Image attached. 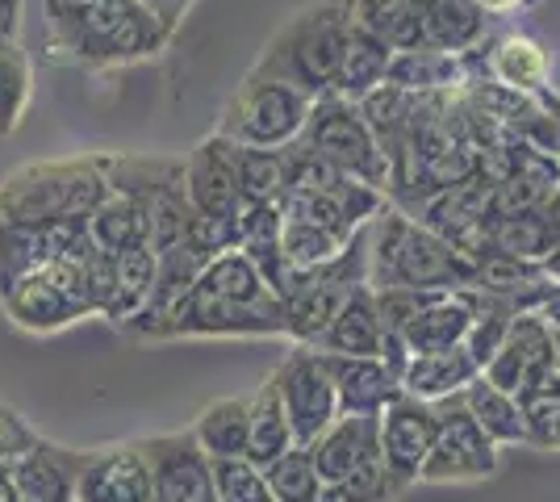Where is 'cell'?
I'll return each instance as SVG.
<instances>
[{"label": "cell", "mask_w": 560, "mask_h": 502, "mask_svg": "<svg viewBox=\"0 0 560 502\" xmlns=\"http://www.w3.org/2000/svg\"><path fill=\"white\" fill-rule=\"evenodd\" d=\"M348 293H351L348 285L330 281L323 272H298V268H293L289 285L280 293V302H284V339H293V343H302V348H314V343L327 335L330 318L339 314Z\"/></svg>", "instance_id": "cell-18"}, {"label": "cell", "mask_w": 560, "mask_h": 502, "mask_svg": "<svg viewBox=\"0 0 560 502\" xmlns=\"http://www.w3.org/2000/svg\"><path fill=\"white\" fill-rule=\"evenodd\" d=\"M385 339H389V327H385L381 306H376V289L360 285L343 297L339 314L330 318L327 335L314 348L318 352H335V357H381Z\"/></svg>", "instance_id": "cell-21"}, {"label": "cell", "mask_w": 560, "mask_h": 502, "mask_svg": "<svg viewBox=\"0 0 560 502\" xmlns=\"http://www.w3.org/2000/svg\"><path fill=\"white\" fill-rule=\"evenodd\" d=\"M272 377H277L280 402L289 410V423H293L298 444L310 448L339 419V394H335L327 364H323V357L314 348L293 343V352L272 369Z\"/></svg>", "instance_id": "cell-10"}, {"label": "cell", "mask_w": 560, "mask_h": 502, "mask_svg": "<svg viewBox=\"0 0 560 502\" xmlns=\"http://www.w3.org/2000/svg\"><path fill=\"white\" fill-rule=\"evenodd\" d=\"M348 243L351 240L335 235V231H323V226H314V222H293V218H284L280 247H284V260L293 264L298 272H314V268H323V264L339 260Z\"/></svg>", "instance_id": "cell-38"}, {"label": "cell", "mask_w": 560, "mask_h": 502, "mask_svg": "<svg viewBox=\"0 0 560 502\" xmlns=\"http://www.w3.org/2000/svg\"><path fill=\"white\" fill-rule=\"evenodd\" d=\"M465 402L472 410V419L486 428L498 448H514V444H532V431H527V415H523V402L506 394V389H498L490 385L486 377H477V382L465 389Z\"/></svg>", "instance_id": "cell-33"}, {"label": "cell", "mask_w": 560, "mask_h": 502, "mask_svg": "<svg viewBox=\"0 0 560 502\" xmlns=\"http://www.w3.org/2000/svg\"><path fill=\"white\" fill-rule=\"evenodd\" d=\"M89 231V218H63V222H0V297L22 277L63 260L71 243Z\"/></svg>", "instance_id": "cell-14"}, {"label": "cell", "mask_w": 560, "mask_h": 502, "mask_svg": "<svg viewBox=\"0 0 560 502\" xmlns=\"http://www.w3.org/2000/svg\"><path fill=\"white\" fill-rule=\"evenodd\" d=\"M486 13H514V9H527V4H536V0H477Z\"/></svg>", "instance_id": "cell-49"}, {"label": "cell", "mask_w": 560, "mask_h": 502, "mask_svg": "<svg viewBox=\"0 0 560 502\" xmlns=\"http://www.w3.org/2000/svg\"><path fill=\"white\" fill-rule=\"evenodd\" d=\"M0 502H22V486H18V474H13V460L0 465Z\"/></svg>", "instance_id": "cell-47"}, {"label": "cell", "mask_w": 560, "mask_h": 502, "mask_svg": "<svg viewBox=\"0 0 560 502\" xmlns=\"http://www.w3.org/2000/svg\"><path fill=\"white\" fill-rule=\"evenodd\" d=\"M486 72L493 75V84H502V89H511V93H527V96H539L548 93V72H552V63H548V50L539 47L536 38H527V34H506V38H498L486 55Z\"/></svg>", "instance_id": "cell-26"}, {"label": "cell", "mask_w": 560, "mask_h": 502, "mask_svg": "<svg viewBox=\"0 0 560 502\" xmlns=\"http://www.w3.org/2000/svg\"><path fill=\"white\" fill-rule=\"evenodd\" d=\"M293 448H302V444L293 435L289 410L280 402L277 377H268L252 394V453H247V460H256L259 469H268L272 460H280V456L293 453Z\"/></svg>", "instance_id": "cell-32"}, {"label": "cell", "mask_w": 560, "mask_h": 502, "mask_svg": "<svg viewBox=\"0 0 560 502\" xmlns=\"http://www.w3.org/2000/svg\"><path fill=\"white\" fill-rule=\"evenodd\" d=\"M351 38L348 0H323L280 25L259 55L256 72L277 75L284 84L302 89L305 96H330L343 68V50Z\"/></svg>", "instance_id": "cell-3"}, {"label": "cell", "mask_w": 560, "mask_h": 502, "mask_svg": "<svg viewBox=\"0 0 560 502\" xmlns=\"http://www.w3.org/2000/svg\"><path fill=\"white\" fill-rule=\"evenodd\" d=\"M477 377H481V364L460 343V348H447V352H419L401 373V389L410 398H422V402H444V398L465 394Z\"/></svg>", "instance_id": "cell-22"}, {"label": "cell", "mask_w": 560, "mask_h": 502, "mask_svg": "<svg viewBox=\"0 0 560 502\" xmlns=\"http://www.w3.org/2000/svg\"><path fill=\"white\" fill-rule=\"evenodd\" d=\"M397 494H401V486L389 478L385 460H376V465H364V469H355L351 478L327 486L318 502H394Z\"/></svg>", "instance_id": "cell-42"}, {"label": "cell", "mask_w": 560, "mask_h": 502, "mask_svg": "<svg viewBox=\"0 0 560 502\" xmlns=\"http://www.w3.org/2000/svg\"><path fill=\"white\" fill-rule=\"evenodd\" d=\"M435 431H440L435 402L410 398L406 389L397 394L389 407L381 410V460H385L389 478H394L401 490L422 481L427 456L435 448Z\"/></svg>", "instance_id": "cell-12"}, {"label": "cell", "mask_w": 560, "mask_h": 502, "mask_svg": "<svg viewBox=\"0 0 560 502\" xmlns=\"http://www.w3.org/2000/svg\"><path fill=\"white\" fill-rule=\"evenodd\" d=\"M147 210H151V247H155L160 256L188 240V226H192L197 210H192V201H188L185 185L160 192L155 201H147Z\"/></svg>", "instance_id": "cell-40"}, {"label": "cell", "mask_w": 560, "mask_h": 502, "mask_svg": "<svg viewBox=\"0 0 560 502\" xmlns=\"http://www.w3.org/2000/svg\"><path fill=\"white\" fill-rule=\"evenodd\" d=\"M101 164L109 189L139 201H155L160 192L185 185V160L172 155H101Z\"/></svg>", "instance_id": "cell-30"}, {"label": "cell", "mask_w": 560, "mask_h": 502, "mask_svg": "<svg viewBox=\"0 0 560 502\" xmlns=\"http://www.w3.org/2000/svg\"><path fill=\"white\" fill-rule=\"evenodd\" d=\"M89 235L109 256L135 252V247H151V210H147V201H139V197L109 192L93 210V218H89Z\"/></svg>", "instance_id": "cell-28"}, {"label": "cell", "mask_w": 560, "mask_h": 502, "mask_svg": "<svg viewBox=\"0 0 560 502\" xmlns=\"http://www.w3.org/2000/svg\"><path fill=\"white\" fill-rule=\"evenodd\" d=\"M43 9L50 50L80 68L142 63L176 38V25L147 0H43Z\"/></svg>", "instance_id": "cell-1"}, {"label": "cell", "mask_w": 560, "mask_h": 502, "mask_svg": "<svg viewBox=\"0 0 560 502\" xmlns=\"http://www.w3.org/2000/svg\"><path fill=\"white\" fill-rule=\"evenodd\" d=\"M213 478H218V502H277L268 474L247 456L213 460Z\"/></svg>", "instance_id": "cell-41"}, {"label": "cell", "mask_w": 560, "mask_h": 502, "mask_svg": "<svg viewBox=\"0 0 560 502\" xmlns=\"http://www.w3.org/2000/svg\"><path fill=\"white\" fill-rule=\"evenodd\" d=\"M385 84H397V89L419 93V96L456 93V89L472 84V75H468V55H452V50H435V47L397 50Z\"/></svg>", "instance_id": "cell-23"}, {"label": "cell", "mask_w": 560, "mask_h": 502, "mask_svg": "<svg viewBox=\"0 0 560 502\" xmlns=\"http://www.w3.org/2000/svg\"><path fill=\"white\" fill-rule=\"evenodd\" d=\"M422 13V47L452 50V55H468V50L486 47V9L477 0H419Z\"/></svg>", "instance_id": "cell-24"}, {"label": "cell", "mask_w": 560, "mask_h": 502, "mask_svg": "<svg viewBox=\"0 0 560 502\" xmlns=\"http://www.w3.org/2000/svg\"><path fill=\"white\" fill-rule=\"evenodd\" d=\"M310 456L327 486L351 478L355 469L381 460V415H339L314 444Z\"/></svg>", "instance_id": "cell-17"}, {"label": "cell", "mask_w": 560, "mask_h": 502, "mask_svg": "<svg viewBox=\"0 0 560 502\" xmlns=\"http://www.w3.org/2000/svg\"><path fill=\"white\" fill-rule=\"evenodd\" d=\"M22 9L25 0H0V47L22 43Z\"/></svg>", "instance_id": "cell-45"}, {"label": "cell", "mask_w": 560, "mask_h": 502, "mask_svg": "<svg viewBox=\"0 0 560 502\" xmlns=\"http://www.w3.org/2000/svg\"><path fill=\"white\" fill-rule=\"evenodd\" d=\"M34 440H38V431L30 428L13 407L0 402V465H4V460H18Z\"/></svg>", "instance_id": "cell-44"}, {"label": "cell", "mask_w": 560, "mask_h": 502, "mask_svg": "<svg viewBox=\"0 0 560 502\" xmlns=\"http://www.w3.org/2000/svg\"><path fill=\"white\" fill-rule=\"evenodd\" d=\"M548 214H552V222H557V231H560V192L548 201Z\"/></svg>", "instance_id": "cell-52"}, {"label": "cell", "mask_w": 560, "mask_h": 502, "mask_svg": "<svg viewBox=\"0 0 560 502\" xmlns=\"http://www.w3.org/2000/svg\"><path fill=\"white\" fill-rule=\"evenodd\" d=\"M247 335H284V306H238L197 285L160 323L155 339H247Z\"/></svg>", "instance_id": "cell-9"}, {"label": "cell", "mask_w": 560, "mask_h": 502, "mask_svg": "<svg viewBox=\"0 0 560 502\" xmlns=\"http://www.w3.org/2000/svg\"><path fill=\"white\" fill-rule=\"evenodd\" d=\"M544 105H548V114H552V126H557V155H560V96L544 93Z\"/></svg>", "instance_id": "cell-50"}, {"label": "cell", "mask_w": 560, "mask_h": 502, "mask_svg": "<svg viewBox=\"0 0 560 502\" xmlns=\"http://www.w3.org/2000/svg\"><path fill=\"white\" fill-rule=\"evenodd\" d=\"M397 50L376 38L369 30L351 25L348 50H343V68H339V80H335V96L343 101H364L369 93H376L385 80H389V63H394Z\"/></svg>", "instance_id": "cell-31"}, {"label": "cell", "mask_w": 560, "mask_h": 502, "mask_svg": "<svg viewBox=\"0 0 560 502\" xmlns=\"http://www.w3.org/2000/svg\"><path fill=\"white\" fill-rule=\"evenodd\" d=\"M192 435L213 460L252 453V398H218L192 419Z\"/></svg>", "instance_id": "cell-29"}, {"label": "cell", "mask_w": 560, "mask_h": 502, "mask_svg": "<svg viewBox=\"0 0 560 502\" xmlns=\"http://www.w3.org/2000/svg\"><path fill=\"white\" fill-rule=\"evenodd\" d=\"M472 331V293L468 289H456V293H444L435 297L427 311L401 331V339L410 343V352H447V348H460Z\"/></svg>", "instance_id": "cell-25"}, {"label": "cell", "mask_w": 560, "mask_h": 502, "mask_svg": "<svg viewBox=\"0 0 560 502\" xmlns=\"http://www.w3.org/2000/svg\"><path fill=\"white\" fill-rule=\"evenodd\" d=\"M477 260L440 231L389 206L369 226V285L373 289H468Z\"/></svg>", "instance_id": "cell-2"}, {"label": "cell", "mask_w": 560, "mask_h": 502, "mask_svg": "<svg viewBox=\"0 0 560 502\" xmlns=\"http://www.w3.org/2000/svg\"><path fill=\"white\" fill-rule=\"evenodd\" d=\"M34 96V63L22 43L0 47V139H9L22 126Z\"/></svg>", "instance_id": "cell-37"}, {"label": "cell", "mask_w": 560, "mask_h": 502, "mask_svg": "<svg viewBox=\"0 0 560 502\" xmlns=\"http://www.w3.org/2000/svg\"><path fill=\"white\" fill-rule=\"evenodd\" d=\"M185 192L201 218H238L247 210L234 167V143L226 135L213 130L185 155Z\"/></svg>", "instance_id": "cell-15"}, {"label": "cell", "mask_w": 560, "mask_h": 502, "mask_svg": "<svg viewBox=\"0 0 560 502\" xmlns=\"http://www.w3.org/2000/svg\"><path fill=\"white\" fill-rule=\"evenodd\" d=\"M310 109H314V96H305L302 89L252 68L226 101V109L218 118V135H226L243 147L284 151L289 143L302 139Z\"/></svg>", "instance_id": "cell-6"}, {"label": "cell", "mask_w": 560, "mask_h": 502, "mask_svg": "<svg viewBox=\"0 0 560 502\" xmlns=\"http://www.w3.org/2000/svg\"><path fill=\"white\" fill-rule=\"evenodd\" d=\"M298 147H305L323 164L339 167V172H348V176H355V180H364V185H373L381 192H389V185H394V167H389L373 126L360 114L355 101H343L335 93L318 96Z\"/></svg>", "instance_id": "cell-7"}, {"label": "cell", "mask_w": 560, "mask_h": 502, "mask_svg": "<svg viewBox=\"0 0 560 502\" xmlns=\"http://www.w3.org/2000/svg\"><path fill=\"white\" fill-rule=\"evenodd\" d=\"M147 4H151V9H155V13L164 17V22H172L176 30H180L185 13L192 9V4H197V0H147Z\"/></svg>", "instance_id": "cell-46"}, {"label": "cell", "mask_w": 560, "mask_h": 502, "mask_svg": "<svg viewBox=\"0 0 560 502\" xmlns=\"http://www.w3.org/2000/svg\"><path fill=\"white\" fill-rule=\"evenodd\" d=\"M75 243H71V252L63 260H55L47 268H38V272H30V277H22L18 285L0 297V311H4V318L18 331L55 335L63 331V327H71V323H80V318H89V314H101L93 281H89V268L80 260Z\"/></svg>", "instance_id": "cell-5"}, {"label": "cell", "mask_w": 560, "mask_h": 502, "mask_svg": "<svg viewBox=\"0 0 560 502\" xmlns=\"http://www.w3.org/2000/svg\"><path fill=\"white\" fill-rule=\"evenodd\" d=\"M264 474H268V486H272L277 502H318L323 499V490H327V481H323V474H318V465H314L310 448L284 453L280 460H272Z\"/></svg>", "instance_id": "cell-39"}, {"label": "cell", "mask_w": 560, "mask_h": 502, "mask_svg": "<svg viewBox=\"0 0 560 502\" xmlns=\"http://www.w3.org/2000/svg\"><path fill=\"white\" fill-rule=\"evenodd\" d=\"M231 143H234V139H231ZM234 167H238L243 206L280 201V197H284V189H289V160H284V151L234 143Z\"/></svg>", "instance_id": "cell-36"}, {"label": "cell", "mask_w": 560, "mask_h": 502, "mask_svg": "<svg viewBox=\"0 0 560 502\" xmlns=\"http://www.w3.org/2000/svg\"><path fill=\"white\" fill-rule=\"evenodd\" d=\"M101 155L75 160H38L0 180V222H63V218H93L109 197Z\"/></svg>", "instance_id": "cell-4"}, {"label": "cell", "mask_w": 560, "mask_h": 502, "mask_svg": "<svg viewBox=\"0 0 560 502\" xmlns=\"http://www.w3.org/2000/svg\"><path fill=\"white\" fill-rule=\"evenodd\" d=\"M80 465H84V453L50 444V440L38 435L13 460V474H18V486H22V502H75Z\"/></svg>", "instance_id": "cell-20"}, {"label": "cell", "mask_w": 560, "mask_h": 502, "mask_svg": "<svg viewBox=\"0 0 560 502\" xmlns=\"http://www.w3.org/2000/svg\"><path fill=\"white\" fill-rule=\"evenodd\" d=\"M318 357L339 394V415H381L401 394V377L381 357H335V352Z\"/></svg>", "instance_id": "cell-19"}, {"label": "cell", "mask_w": 560, "mask_h": 502, "mask_svg": "<svg viewBox=\"0 0 560 502\" xmlns=\"http://www.w3.org/2000/svg\"><path fill=\"white\" fill-rule=\"evenodd\" d=\"M560 243V231L548 206H536V210H518V214H490L460 252H468L472 260L481 256H514V260H532L544 264Z\"/></svg>", "instance_id": "cell-16"}, {"label": "cell", "mask_w": 560, "mask_h": 502, "mask_svg": "<svg viewBox=\"0 0 560 502\" xmlns=\"http://www.w3.org/2000/svg\"><path fill=\"white\" fill-rule=\"evenodd\" d=\"M544 268H548V277H552V281H560V243H557V252L544 260Z\"/></svg>", "instance_id": "cell-51"}, {"label": "cell", "mask_w": 560, "mask_h": 502, "mask_svg": "<svg viewBox=\"0 0 560 502\" xmlns=\"http://www.w3.org/2000/svg\"><path fill=\"white\" fill-rule=\"evenodd\" d=\"M139 444L147 453V465H151L155 502H218L213 456L201 448L192 428L147 435Z\"/></svg>", "instance_id": "cell-11"}, {"label": "cell", "mask_w": 560, "mask_h": 502, "mask_svg": "<svg viewBox=\"0 0 560 502\" xmlns=\"http://www.w3.org/2000/svg\"><path fill=\"white\" fill-rule=\"evenodd\" d=\"M75 502H155L151 465H147L139 440L105 444V448L84 453L80 481H75Z\"/></svg>", "instance_id": "cell-13"}, {"label": "cell", "mask_w": 560, "mask_h": 502, "mask_svg": "<svg viewBox=\"0 0 560 502\" xmlns=\"http://www.w3.org/2000/svg\"><path fill=\"white\" fill-rule=\"evenodd\" d=\"M155 281H160V252H155V247L121 252V256H117V289H114V302H109L105 318H109L114 327H126V323L147 306Z\"/></svg>", "instance_id": "cell-35"}, {"label": "cell", "mask_w": 560, "mask_h": 502, "mask_svg": "<svg viewBox=\"0 0 560 502\" xmlns=\"http://www.w3.org/2000/svg\"><path fill=\"white\" fill-rule=\"evenodd\" d=\"M539 314H544V318H548V323L560 331V281H552V285H548L544 302H539Z\"/></svg>", "instance_id": "cell-48"}, {"label": "cell", "mask_w": 560, "mask_h": 502, "mask_svg": "<svg viewBox=\"0 0 560 502\" xmlns=\"http://www.w3.org/2000/svg\"><path fill=\"white\" fill-rule=\"evenodd\" d=\"M435 297H444V289H376V306L389 331H406Z\"/></svg>", "instance_id": "cell-43"}, {"label": "cell", "mask_w": 560, "mask_h": 502, "mask_svg": "<svg viewBox=\"0 0 560 502\" xmlns=\"http://www.w3.org/2000/svg\"><path fill=\"white\" fill-rule=\"evenodd\" d=\"M351 25L385 38L394 50L422 47V13L419 0H348Z\"/></svg>", "instance_id": "cell-34"}, {"label": "cell", "mask_w": 560, "mask_h": 502, "mask_svg": "<svg viewBox=\"0 0 560 502\" xmlns=\"http://www.w3.org/2000/svg\"><path fill=\"white\" fill-rule=\"evenodd\" d=\"M197 285L206 289V293L226 297V302H238V306H284L277 297V289L268 285V277L259 272V264L243 247L213 256Z\"/></svg>", "instance_id": "cell-27"}, {"label": "cell", "mask_w": 560, "mask_h": 502, "mask_svg": "<svg viewBox=\"0 0 560 502\" xmlns=\"http://www.w3.org/2000/svg\"><path fill=\"white\" fill-rule=\"evenodd\" d=\"M435 415H440V431L422 469V486H472L502 469V453L486 435V428L472 419L465 394L435 402Z\"/></svg>", "instance_id": "cell-8"}]
</instances>
